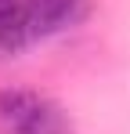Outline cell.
Instances as JSON below:
<instances>
[{
  "mask_svg": "<svg viewBox=\"0 0 130 134\" xmlns=\"http://www.w3.org/2000/svg\"><path fill=\"white\" fill-rule=\"evenodd\" d=\"M0 134H72V123L54 98L29 87H4Z\"/></svg>",
  "mask_w": 130,
  "mask_h": 134,
  "instance_id": "1",
  "label": "cell"
},
{
  "mask_svg": "<svg viewBox=\"0 0 130 134\" xmlns=\"http://www.w3.org/2000/svg\"><path fill=\"white\" fill-rule=\"evenodd\" d=\"M94 0H22L29 40H51L58 33H69L90 15Z\"/></svg>",
  "mask_w": 130,
  "mask_h": 134,
  "instance_id": "2",
  "label": "cell"
},
{
  "mask_svg": "<svg viewBox=\"0 0 130 134\" xmlns=\"http://www.w3.org/2000/svg\"><path fill=\"white\" fill-rule=\"evenodd\" d=\"M18 4H22V0H0V25H4L15 11H18Z\"/></svg>",
  "mask_w": 130,
  "mask_h": 134,
  "instance_id": "3",
  "label": "cell"
}]
</instances>
